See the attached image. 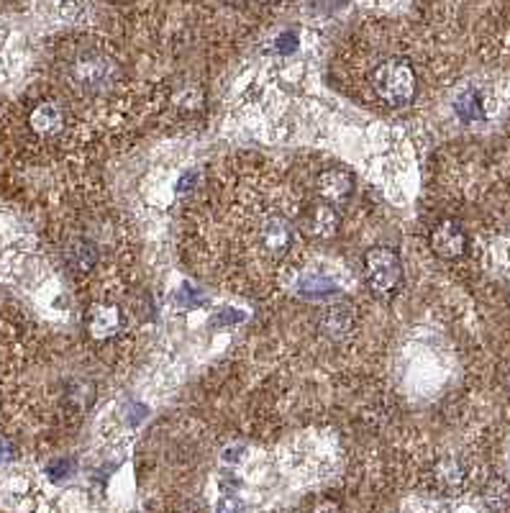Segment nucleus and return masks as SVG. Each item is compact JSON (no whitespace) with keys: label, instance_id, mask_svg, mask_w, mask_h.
<instances>
[{"label":"nucleus","instance_id":"f257e3e1","mask_svg":"<svg viewBox=\"0 0 510 513\" xmlns=\"http://www.w3.org/2000/svg\"><path fill=\"white\" fill-rule=\"evenodd\" d=\"M372 90L385 106L403 109L418 90L416 72L405 59H385L372 72Z\"/></svg>","mask_w":510,"mask_h":513},{"label":"nucleus","instance_id":"f03ea898","mask_svg":"<svg viewBox=\"0 0 510 513\" xmlns=\"http://www.w3.org/2000/svg\"><path fill=\"white\" fill-rule=\"evenodd\" d=\"M68 78L72 88L80 93H100V90H106L108 82L113 78V65L100 52H82L69 62Z\"/></svg>","mask_w":510,"mask_h":513},{"label":"nucleus","instance_id":"7ed1b4c3","mask_svg":"<svg viewBox=\"0 0 510 513\" xmlns=\"http://www.w3.org/2000/svg\"><path fill=\"white\" fill-rule=\"evenodd\" d=\"M364 275L367 283L377 293H392L403 280L401 255L390 246H372L364 252Z\"/></svg>","mask_w":510,"mask_h":513},{"label":"nucleus","instance_id":"20e7f679","mask_svg":"<svg viewBox=\"0 0 510 513\" xmlns=\"http://www.w3.org/2000/svg\"><path fill=\"white\" fill-rule=\"evenodd\" d=\"M300 224H303V229L308 236L313 239H334L338 229H341V216H338V211H336L331 203L326 201H318V203H310L308 208L303 211V218H300Z\"/></svg>","mask_w":510,"mask_h":513},{"label":"nucleus","instance_id":"39448f33","mask_svg":"<svg viewBox=\"0 0 510 513\" xmlns=\"http://www.w3.org/2000/svg\"><path fill=\"white\" fill-rule=\"evenodd\" d=\"M431 249L433 255L442 256V259H459V256L467 252V234L459 226L457 221H439L429 236Z\"/></svg>","mask_w":510,"mask_h":513},{"label":"nucleus","instance_id":"423d86ee","mask_svg":"<svg viewBox=\"0 0 510 513\" xmlns=\"http://www.w3.org/2000/svg\"><path fill=\"white\" fill-rule=\"evenodd\" d=\"M259 244L267 249L269 255L280 256L290 249L293 244V226L282 214H267L259 224Z\"/></svg>","mask_w":510,"mask_h":513},{"label":"nucleus","instance_id":"0eeeda50","mask_svg":"<svg viewBox=\"0 0 510 513\" xmlns=\"http://www.w3.org/2000/svg\"><path fill=\"white\" fill-rule=\"evenodd\" d=\"M316 190H318L321 201L331 203V205L344 203L354 190V177L347 170L331 167V170H323L321 175L316 177Z\"/></svg>","mask_w":510,"mask_h":513},{"label":"nucleus","instance_id":"6e6552de","mask_svg":"<svg viewBox=\"0 0 510 513\" xmlns=\"http://www.w3.org/2000/svg\"><path fill=\"white\" fill-rule=\"evenodd\" d=\"M85 324H88V334L98 341H106V339L116 337L119 329H121V311L110 303H95L93 309L85 316Z\"/></svg>","mask_w":510,"mask_h":513},{"label":"nucleus","instance_id":"1a4fd4ad","mask_svg":"<svg viewBox=\"0 0 510 513\" xmlns=\"http://www.w3.org/2000/svg\"><path fill=\"white\" fill-rule=\"evenodd\" d=\"M321 334L331 341H344L351 334L354 326V311L349 303H336L331 309H326L321 316Z\"/></svg>","mask_w":510,"mask_h":513},{"label":"nucleus","instance_id":"9d476101","mask_svg":"<svg viewBox=\"0 0 510 513\" xmlns=\"http://www.w3.org/2000/svg\"><path fill=\"white\" fill-rule=\"evenodd\" d=\"M28 126L34 129V134L39 136H57L65 129V109L59 103H39L28 116Z\"/></svg>","mask_w":510,"mask_h":513},{"label":"nucleus","instance_id":"9b49d317","mask_svg":"<svg viewBox=\"0 0 510 513\" xmlns=\"http://www.w3.org/2000/svg\"><path fill=\"white\" fill-rule=\"evenodd\" d=\"M433 483L436 487L442 490V493H459L464 483H467V470H464V465L454 457H446V459H439L436 465H433Z\"/></svg>","mask_w":510,"mask_h":513},{"label":"nucleus","instance_id":"f8f14e48","mask_svg":"<svg viewBox=\"0 0 510 513\" xmlns=\"http://www.w3.org/2000/svg\"><path fill=\"white\" fill-rule=\"evenodd\" d=\"M68 262L75 272H90L98 262V246L90 239H72L68 244Z\"/></svg>","mask_w":510,"mask_h":513},{"label":"nucleus","instance_id":"ddd939ff","mask_svg":"<svg viewBox=\"0 0 510 513\" xmlns=\"http://www.w3.org/2000/svg\"><path fill=\"white\" fill-rule=\"evenodd\" d=\"M483 498H484V503H487V508H493V511H497V513L508 511V508H510V486L505 483V480L495 477V480H490V483L484 486Z\"/></svg>","mask_w":510,"mask_h":513},{"label":"nucleus","instance_id":"4468645a","mask_svg":"<svg viewBox=\"0 0 510 513\" xmlns=\"http://www.w3.org/2000/svg\"><path fill=\"white\" fill-rule=\"evenodd\" d=\"M454 109H457V113L464 121H477V119H483L484 116L483 98H480L477 90H464V93L457 98Z\"/></svg>","mask_w":510,"mask_h":513},{"label":"nucleus","instance_id":"2eb2a0df","mask_svg":"<svg viewBox=\"0 0 510 513\" xmlns=\"http://www.w3.org/2000/svg\"><path fill=\"white\" fill-rule=\"evenodd\" d=\"M300 290L310 298L328 296V293L334 290V283L323 280V277H318V275H306V277L300 280Z\"/></svg>","mask_w":510,"mask_h":513},{"label":"nucleus","instance_id":"dca6fc26","mask_svg":"<svg viewBox=\"0 0 510 513\" xmlns=\"http://www.w3.org/2000/svg\"><path fill=\"white\" fill-rule=\"evenodd\" d=\"M72 459H57V462H52L49 465V477L52 480H62V477H68V475H72Z\"/></svg>","mask_w":510,"mask_h":513},{"label":"nucleus","instance_id":"f3484780","mask_svg":"<svg viewBox=\"0 0 510 513\" xmlns=\"http://www.w3.org/2000/svg\"><path fill=\"white\" fill-rule=\"evenodd\" d=\"M277 49H280L282 55H290V52H296L297 49V37L293 31H285L280 34V39H277Z\"/></svg>","mask_w":510,"mask_h":513},{"label":"nucleus","instance_id":"a211bd4d","mask_svg":"<svg viewBox=\"0 0 510 513\" xmlns=\"http://www.w3.org/2000/svg\"><path fill=\"white\" fill-rule=\"evenodd\" d=\"M308 513H341V508H338V503L331 498H323V500H316L313 506H310Z\"/></svg>","mask_w":510,"mask_h":513},{"label":"nucleus","instance_id":"6ab92c4d","mask_svg":"<svg viewBox=\"0 0 510 513\" xmlns=\"http://www.w3.org/2000/svg\"><path fill=\"white\" fill-rule=\"evenodd\" d=\"M239 508H242V503L236 498H224L218 506V513H239Z\"/></svg>","mask_w":510,"mask_h":513},{"label":"nucleus","instance_id":"aec40b11","mask_svg":"<svg viewBox=\"0 0 510 513\" xmlns=\"http://www.w3.org/2000/svg\"><path fill=\"white\" fill-rule=\"evenodd\" d=\"M505 391H508V395H510V372H508V378H505Z\"/></svg>","mask_w":510,"mask_h":513}]
</instances>
